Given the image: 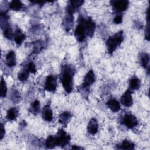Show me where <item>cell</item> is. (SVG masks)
I'll return each mask as SVG.
<instances>
[{
    "instance_id": "obj_1",
    "label": "cell",
    "mask_w": 150,
    "mask_h": 150,
    "mask_svg": "<svg viewBox=\"0 0 150 150\" xmlns=\"http://www.w3.org/2000/svg\"><path fill=\"white\" fill-rule=\"evenodd\" d=\"M74 69L70 65H63L62 67L60 81L62 86L67 93H70L73 90V80Z\"/></svg>"
},
{
    "instance_id": "obj_2",
    "label": "cell",
    "mask_w": 150,
    "mask_h": 150,
    "mask_svg": "<svg viewBox=\"0 0 150 150\" xmlns=\"http://www.w3.org/2000/svg\"><path fill=\"white\" fill-rule=\"evenodd\" d=\"M123 31L121 30L110 36L106 42V47L109 54H111L116 50L124 40Z\"/></svg>"
},
{
    "instance_id": "obj_3",
    "label": "cell",
    "mask_w": 150,
    "mask_h": 150,
    "mask_svg": "<svg viewBox=\"0 0 150 150\" xmlns=\"http://www.w3.org/2000/svg\"><path fill=\"white\" fill-rule=\"evenodd\" d=\"M55 138L57 146L60 147H64L66 146L71 139L70 136L67 134L63 129H60L58 131V132L55 136Z\"/></svg>"
},
{
    "instance_id": "obj_4",
    "label": "cell",
    "mask_w": 150,
    "mask_h": 150,
    "mask_svg": "<svg viewBox=\"0 0 150 150\" xmlns=\"http://www.w3.org/2000/svg\"><path fill=\"white\" fill-rule=\"evenodd\" d=\"M74 35L79 42H82L86 38V32L84 23L83 22L82 17H80L79 19V23L76 28Z\"/></svg>"
},
{
    "instance_id": "obj_5",
    "label": "cell",
    "mask_w": 150,
    "mask_h": 150,
    "mask_svg": "<svg viewBox=\"0 0 150 150\" xmlns=\"http://www.w3.org/2000/svg\"><path fill=\"white\" fill-rule=\"evenodd\" d=\"M122 123L128 128H133L136 127L138 124V120L136 117L132 114H126L122 118Z\"/></svg>"
},
{
    "instance_id": "obj_6",
    "label": "cell",
    "mask_w": 150,
    "mask_h": 150,
    "mask_svg": "<svg viewBox=\"0 0 150 150\" xmlns=\"http://www.w3.org/2000/svg\"><path fill=\"white\" fill-rule=\"evenodd\" d=\"M82 20L86 29V35L91 38L93 37L96 28V24L90 18H88V19H86L85 18L82 17Z\"/></svg>"
},
{
    "instance_id": "obj_7",
    "label": "cell",
    "mask_w": 150,
    "mask_h": 150,
    "mask_svg": "<svg viewBox=\"0 0 150 150\" xmlns=\"http://www.w3.org/2000/svg\"><path fill=\"white\" fill-rule=\"evenodd\" d=\"M57 81L53 75H49L45 80V89L50 92H54L56 90Z\"/></svg>"
},
{
    "instance_id": "obj_8",
    "label": "cell",
    "mask_w": 150,
    "mask_h": 150,
    "mask_svg": "<svg viewBox=\"0 0 150 150\" xmlns=\"http://www.w3.org/2000/svg\"><path fill=\"white\" fill-rule=\"evenodd\" d=\"M111 4L116 11L123 12L127 9L129 2L126 0L111 1Z\"/></svg>"
},
{
    "instance_id": "obj_9",
    "label": "cell",
    "mask_w": 150,
    "mask_h": 150,
    "mask_svg": "<svg viewBox=\"0 0 150 150\" xmlns=\"http://www.w3.org/2000/svg\"><path fill=\"white\" fill-rule=\"evenodd\" d=\"M121 103L125 107H129L132 105L133 100L132 97V91L127 90L121 97Z\"/></svg>"
},
{
    "instance_id": "obj_10",
    "label": "cell",
    "mask_w": 150,
    "mask_h": 150,
    "mask_svg": "<svg viewBox=\"0 0 150 150\" xmlns=\"http://www.w3.org/2000/svg\"><path fill=\"white\" fill-rule=\"evenodd\" d=\"M95 74L92 70H89L86 74L83 83V88H87L95 81Z\"/></svg>"
},
{
    "instance_id": "obj_11",
    "label": "cell",
    "mask_w": 150,
    "mask_h": 150,
    "mask_svg": "<svg viewBox=\"0 0 150 150\" xmlns=\"http://www.w3.org/2000/svg\"><path fill=\"white\" fill-rule=\"evenodd\" d=\"M84 1H70L69 4L67 5L66 8L67 13L69 14L73 15V13L78 9L83 4Z\"/></svg>"
},
{
    "instance_id": "obj_12",
    "label": "cell",
    "mask_w": 150,
    "mask_h": 150,
    "mask_svg": "<svg viewBox=\"0 0 150 150\" xmlns=\"http://www.w3.org/2000/svg\"><path fill=\"white\" fill-rule=\"evenodd\" d=\"M98 129V124L97 120L94 118H91L88 123L87 131L90 134L94 135L97 132Z\"/></svg>"
},
{
    "instance_id": "obj_13",
    "label": "cell",
    "mask_w": 150,
    "mask_h": 150,
    "mask_svg": "<svg viewBox=\"0 0 150 150\" xmlns=\"http://www.w3.org/2000/svg\"><path fill=\"white\" fill-rule=\"evenodd\" d=\"M72 117L71 113L69 111H64L60 114L59 117V122L63 126L66 127Z\"/></svg>"
},
{
    "instance_id": "obj_14",
    "label": "cell",
    "mask_w": 150,
    "mask_h": 150,
    "mask_svg": "<svg viewBox=\"0 0 150 150\" xmlns=\"http://www.w3.org/2000/svg\"><path fill=\"white\" fill-rule=\"evenodd\" d=\"M42 117L46 121H51L53 119V112L50 104H47L42 110Z\"/></svg>"
},
{
    "instance_id": "obj_15",
    "label": "cell",
    "mask_w": 150,
    "mask_h": 150,
    "mask_svg": "<svg viewBox=\"0 0 150 150\" xmlns=\"http://www.w3.org/2000/svg\"><path fill=\"white\" fill-rule=\"evenodd\" d=\"M16 62L15 53L13 50H10L6 56V63L9 67H13L15 66Z\"/></svg>"
},
{
    "instance_id": "obj_16",
    "label": "cell",
    "mask_w": 150,
    "mask_h": 150,
    "mask_svg": "<svg viewBox=\"0 0 150 150\" xmlns=\"http://www.w3.org/2000/svg\"><path fill=\"white\" fill-rule=\"evenodd\" d=\"M107 105L113 112H118L121 108L120 103L115 98H111L107 102Z\"/></svg>"
},
{
    "instance_id": "obj_17",
    "label": "cell",
    "mask_w": 150,
    "mask_h": 150,
    "mask_svg": "<svg viewBox=\"0 0 150 150\" xmlns=\"http://www.w3.org/2000/svg\"><path fill=\"white\" fill-rule=\"evenodd\" d=\"M63 26L66 31L70 30L73 26V16L71 14L67 13L66 18L64 19Z\"/></svg>"
},
{
    "instance_id": "obj_18",
    "label": "cell",
    "mask_w": 150,
    "mask_h": 150,
    "mask_svg": "<svg viewBox=\"0 0 150 150\" xmlns=\"http://www.w3.org/2000/svg\"><path fill=\"white\" fill-rule=\"evenodd\" d=\"M1 28L3 29L4 36L8 39H11L13 36V33L10 25L8 22H5L1 24Z\"/></svg>"
},
{
    "instance_id": "obj_19",
    "label": "cell",
    "mask_w": 150,
    "mask_h": 150,
    "mask_svg": "<svg viewBox=\"0 0 150 150\" xmlns=\"http://www.w3.org/2000/svg\"><path fill=\"white\" fill-rule=\"evenodd\" d=\"M13 36L15 42L18 45H21L26 38L25 35L19 29L15 30Z\"/></svg>"
},
{
    "instance_id": "obj_20",
    "label": "cell",
    "mask_w": 150,
    "mask_h": 150,
    "mask_svg": "<svg viewBox=\"0 0 150 150\" xmlns=\"http://www.w3.org/2000/svg\"><path fill=\"white\" fill-rule=\"evenodd\" d=\"M141 86V81L136 76L131 79L129 82V87L131 90H138Z\"/></svg>"
},
{
    "instance_id": "obj_21",
    "label": "cell",
    "mask_w": 150,
    "mask_h": 150,
    "mask_svg": "<svg viewBox=\"0 0 150 150\" xmlns=\"http://www.w3.org/2000/svg\"><path fill=\"white\" fill-rule=\"evenodd\" d=\"M117 147L120 149H133L135 148V144L129 140L125 139L120 144L117 145Z\"/></svg>"
},
{
    "instance_id": "obj_22",
    "label": "cell",
    "mask_w": 150,
    "mask_h": 150,
    "mask_svg": "<svg viewBox=\"0 0 150 150\" xmlns=\"http://www.w3.org/2000/svg\"><path fill=\"white\" fill-rule=\"evenodd\" d=\"M18 114V110L16 107H12L9 109L6 113V118L9 121L15 120Z\"/></svg>"
},
{
    "instance_id": "obj_23",
    "label": "cell",
    "mask_w": 150,
    "mask_h": 150,
    "mask_svg": "<svg viewBox=\"0 0 150 150\" xmlns=\"http://www.w3.org/2000/svg\"><path fill=\"white\" fill-rule=\"evenodd\" d=\"M140 63L141 66L146 69L149 68V54L146 53H143L141 54L140 56Z\"/></svg>"
},
{
    "instance_id": "obj_24",
    "label": "cell",
    "mask_w": 150,
    "mask_h": 150,
    "mask_svg": "<svg viewBox=\"0 0 150 150\" xmlns=\"http://www.w3.org/2000/svg\"><path fill=\"white\" fill-rule=\"evenodd\" d=\"M40 103L39 101L38 100H35L34 101H33L31 103V105L30 106V108H29V111L31 113H32L33 114L36 115L37 114L39 113V111H40Z\"/></svg>"
},
{
    "instance_id": "obj_25",
    "label": "cell",
    "mask_w": 150,
    "mask_h": 150,
    "mask_svg": "<svg viewBox=\"0 0 150 150\" xmlns=\"http://www.w3.org/2000/svg\"><path fill=\"white\" fill-rule=\"evenodd\" d=\"M45 146L47 148L49 149L54 148L56 146H57L55 137L53 135H49L45 141Z\"/></svg>"
},
{
    "instance_id": "obj_26",
    "label": "cell",
    "mask_w": 150,
    "mask_h": 150,
    "mask_svg": "<svg viewBox=\"0 0 150 150\" xmlns=\"http://www.w3.org/2000/svg\"><path fill=\"white\" fill-rule=\"evenodd\" d=\"M23 4L20 1H12L9 4V8L13 11H19L22 9Z\"/></svg>"
},
{
    "instance_id": "obj_27",
    "label": "cell",
    "mask_w": 150,
    "mask_h": 150,
    "mask_svg": "<svg viewBox=\"0 0 150 150\" xmlns=\"http://www.w3.org/2000/svg\"><path fill=\"white\" fill-rule=\"evenodd\" d=\"M29 71L25 69L21 71L18 74V79L21 81H24L26 80L29 77Z\"/></svg>"
},
{
    "instance_id": "obj_28",
    "label": "cell",
    "mask_w": 150,
    "mask_h": 150,
    "mask_svg": "<svg viewBox=\"0 0 150 150\" xmlns=\"http://www.w3.org/2000/svg\"><path fill=\"white\" fill-rule=\"evenodd\" d=\"M7 94V86L5 81L3 77H1V97H5Z\"/></svg>"
},
{
    "instance_id": "obj_29",
    "label": "cell",
    "mask_w": 150,
    "mask_h": 150,
    "mask_svg": "<svg viewBox=\"0 0 150 150\" xmlns=\"http://www.w3.org/2000/svg\"><path fill=\"white\" fill-rule=\"evenodd\" d=\"M26 69L30 73H35L36 72V66L35 63L33 62H29L26 66Z\"/></svg>"
},
{
    "instance_id": "obj_30",
    "label": "cell",
    "mask_w": 150,
    "mask_h": 150,
    "mask_svg": "<svg viewBox=\"0 0 150 150\" xmlns=\"http://www.w3.org/2000/svg\"><path fill=\"white\" fill-rule=\"evenodd\" d=\"M147 26L145 29V38L149 40V9H148V11H147Z\"/></svg>"
},
{
    "instance_id": "obj_31",
    "label": "cell",
    "mask_w": 150,
    "mask_h": 150,
    "mask_svg": "<svg viewBox=\"0 0 150 150\" xmlns=\"http://www.w3.org/2000/svg\"><path fill=\"white\" fill-rule=\"evenodd\" d=\"M42 49V45L40 42H37L34 43V52L37 53Z\"/></svg>"
},
{
    "instance_id": "obj_32",
    "label": "cell",
    "mask_w": 150,
    "mask_h": 150,
    "mask_svg": "<svg viewBox=\"0 0 150 150\" xmlns=\"http://www.w3.org/2000/svg\"><path fill=\"white\" fill-rule=\"evenodd\" d=\"M113 22L115 24H120L122 22V16L121 15H117L113 19Z\"/></svg>"
},
{
    "instance_id": "obj_33",
    "label": "cell",
    "mask_w": 150,
    "mask_h": 150,
    "mask_svg": "<svg viewBox=\"0 0 150 150\" xmlns=\"http://www.w3.org/2000/svg\"><path fill=\"white\" fill-rule=\"evenodd\" d=\"M5 134V130L2 124H1V140L3 139Z\"/></svg>"
},
{
    "instance_id": "obj_34",
    "label": "cell",
    "mask_w": 150,
    "mask_h": 150,
    "mask_svg": "<svg viewBox=\"0 0 150 150\" xmlns=\"http://www.w3.org/2000/svg\"><path fill=\"white\" fill-rule=\"evenodd\" d=\"M73 149H83V148L77 146V145H73V146L71 148Z\"/></svg>"
}]
</instances>
